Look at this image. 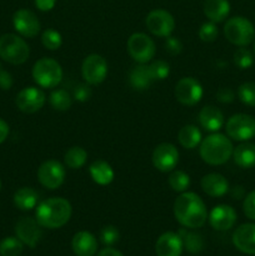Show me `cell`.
<instances>
[{
    "mask_svg": "<svg viewBox=\"0 0 255 256\" xmlns=\"http://www.w3.org/2000/svg\"><path fill=\"white\" fill-rule=\"evenodd\" d=\"M174 216L182 226L188 229H199L208 220L205 202L198 194L184 192L174 202Z\"/></svg>",
    "mask_w": 255,
    "mask_h": 256,
    "instance_id": "6da1fadb",
    "label": "cell"
},
{
    "mask_svg": "<svg viewBox=\"0 0 255 256\" xmlns=\"http://www.w3.org/2000/svg\"><path fill=\"white\" fill-rule=\"evenodd\" d=\"M72 204L64 198H49L39 202L35 210V219L46 229L62 228L72 218Z\"/></svg>",
    "mask_w": 255,
    "mask_h": 256,
    "instance_id": "7a4b0ae2",
    "label": "cell"
},
{
    "mask_svg": "<svg viewBox=\"0 0 255 256\" xmlns=\"http://www.w3.org/2000/svg\"><path fill=\"white\" fill-rule=\"evenodd\" d=\"M234 146L229 138L212 132L200 142V158L209 165H222L232 156Z\"/></svg>",
    "mask_w": 255,
    "mask_h": 256,
    "instance_id": "3957f363",
    "label": "cell"
},
{
    "mask_svg": "<svg viewBox=\"0 0 255 256\" xmlns=\"http://www.w3.org/2000/svg\"><path fill=\"white\" fill-rule=\"evenodd\" d=\"M32 79L42 89H52L62 79V65L52 58H42L32 66Z\"/></svg>",
    "mask_w": 255,
    "mask_h": 256,
    "instance_id": "277c9868",
    "label": "cell"
},
{
    "mask_svg": "<svg viewBox=\"0 0 255 256\" xmlns=\"http://www.w3.org/2000/svg\"><path fill=\"white\" fill-rule=\"evenodd\" d=\"M30 49L22 38L15 34L0 36V58L12 65L24 64L29 59Z\"/></svg>",
    "mask_w": 255,
    "mask_h": 256,
    "instance_id": "5b68a950",
    "label": "cell"
},
{
    "mask_svg": "<svg viewBox=\"0 0 255 256\" xmlns=\"http://www.w3.org/2000/svg\"><path fill=\"white\" fill-rule=\"evenodd\" d=\"M224 35L232 44L246 46L255 38V28L249 19L244 16H232L225 22Z\"/></svg>",
    "mask_w": 255,
    "mask_h": 256,
    "instance_id": "8992f818",
    "label": "cell"
},
{
    "mask_svg": "<svg viewBox=\"0 0 255 256\" xmlns=\"http://www.w3.org/2000/svg\"><path fill=\"white\" fill-rule=\"evenodd\" d=\"M128 52L138 64H146L156 52L155 42L149 35L144 32H134L128 39Z\"/></svg>",
    "mask_w": 255,
    "mask_h": 256,
    "instance_id": "52a82bcc",
    "label": "cell"
},
{
    "mask_svg": "<svg viewBox=\"0 0 255 256\" xmlns=\"http://www.w3.org/2000/svg\"><path fill=\"white\" fill-rule=\"evenodd\" d=\"M225 130L230 139L236 142H249L255 138V118L248 114H235L229 118Z\"/></svg>",
    "mask_w": 255,
    "mask_h": 256,
    "instance_id": "ba28073f",
    "label": "cell"
},
{
    "mask_svg": "<svg viewBox=\"0 0 255 256\" xmlns=\"http://www.w3.org/2000/svg\"><path fill=\"white\" fill-rule=\"evenodd\" d=\"M65 175V165L58 160H46L38 169V180L42 186L49 190H55L62 186Z\"/></svg>",
    "mask_w": 255,
    "mask_h": 256,
    "instance_id": "9c48e42d",
    "label": "cell"
},
{
    "mask_svg": "<svg viewBox=\"0 0 255 256\" xmlns=\"http://www.w3.org/2000/svg\"><path fill=\"white\" fill-rule=\"evenodd\" d=\"M175 98L185 106H194L202 100L204 90L202 84L192 76L182 78L175 85Z\"/></svg>",
    "mask_w": 255,
    "mask_h": 256,
    "instance_id": "30bf717a",
    "label": "cell"
},
{
    "mask_svg": "<svg viewBox=\"0 0 255 256\" xmlns=\"http://www.w3.org/2000/svg\"><path fill=\"white\" fill-rule=\"evenodd\" d=\"M145 24L152 35L159 38L170 36L175 29L174 16L164 9L152 10L145 19Z\"/></svg>",
    "mask_w": 255,
    "mask_h": 256,
    "instance_id": "8fae6325",
    "label": "cell"
},
{
    "mask_svg": "<svg viewBox=\"0 0 255 256\" xmlns=\"http://www.w3.org/2000/svg\"><path fill=\"white\" fill-rule=\"evenodd\" d=\"M82 75L89 85L102 84L108 75V62L99 54H90L82 64Z\"/></svg>",
    "mask_w": 255,
    "mask_h": 256,
    "instance_id": "7c38bea8",
    "label": "cell"
},
{
    "mask_svg": "<svg viewBox=\"0 0 255 256\" xmlns=\"http://www.w3.org/2000/svg\"><path fill=\"white\" fill-rule=\"evenodd\" d=\"M45 102H46V96L44 92L36 86H28L20 90L15 99L18 109L25 114H34L39 112L44 106Z\"/></svg>",
    "mask_w": 255,
    "mask_h": 256,
    "instance_id": "4fadbf2b",
    "label": "cell"
},
{
    "mask_svg": "<svg viewBox=\"0 0 255 256\" xmlns=\"http://www.w3.org/2000/svg\"><path fill=\"white\" fill-rule=\"evenodd\" d=\"M152 165L162 172H170L179 162V152L170 142H162L152 152Z\"/></svg>",
    "mask_w": 255,
    "mask_h": 256,
    "instance_id": "5bb4252c",
    "label": "cell"
},
{
    "mask_svg": "<svg viewBox=\"0 0 255 256\" xmlns=\"http://www.w3.org/2000/svg\"><path fill=\"white\" fill-rule=\"evenodd\" d=\"M42 226L36 222V219L24 216L15 225V234L22 244L29 248H35L42 240Z\"/></svg>",
    "mask_w": 255,
    "mask_h": 256,
    "instance_id": "9a60e30c",
    "label": "cell"
},
{
    "mask_svg": "<svg viewBox=\"0 0 255 256\" xmlns=\"http://www.w3.org/2000/svg\"><path fill=\"white\" fill-rule=\"evenodd\" d=\"M14 29L24 38H35L40 32V22L36 15L28 9H19L12 16Z\"/></svg>",
    "mask_w": 255,
    "mask_h": 256,
    "instance_id": "2e32d148",
    "label": "cell"
},
{
    "mask_svg": "<svg viewBox=\"0 0 255 256\" xmlns=\"http://www.w3.org/2000/svg\"><path fill=\"white\" fill-rule=\"evenodd\" d=\"M236 212L234 208L230 205H216L214 209L210 212L209 219L210 225L214 228L218 232H226V230L232 229L236 222Z\"/></svg>",
    "mask_w": 255,
    "mask_h": 256,
    "instance_id": "e0dca14e",
    "label": "cell"
},
{
    "mask_svg": "<svg viewBox=\"0 0 255 256\" xmlns=\"http://www.w3.org/2000/svg\"><path fill=\"white\" fill-rule=\"evenodd\" d=\"M232 244L239 252L255 255V224H242L232 234Z\"/></svg>",
    "mask_w": 255,
    "mask_h": 256,
    "instance_id": "ac0fdd59",
    "label": "cell"
},
{
    "mask_svg": "<svg viewBox=\"0 0 255 256\" xmlns=\"http://www.w3.org/2000/svg\"><path fill=\"white\" fill-rule=\"evenodd\" d=\"M182 238L178 232H166L160 235L155 244V252L158 256H182Z\"/></svg>",
    "mask_w": 255,
    "mask_h": 256,
    "instance_id": "d6986e66",
    "label": "cell"
},
{
    "mask_svg": "<svg viewBox=\"0 0 255 256\" xmlns=\"http://www.w3.org/2000/svg\"><path fill=\"white\" fill-rule=\"evenodd\" d=\"M200 185H202V192L212 198L224 196L229 192V182L225 179L224 175L218 174V172L204 175Z\"/></svg>",
    "mask_w": 255,
    "mask_h": 256,
    "instance_id": "ffe728a7",
    "label": "cell"
},
{
    "mask_svg": "<svg viewBox=\"0 0 255 256\" xmlns=\"http://www.w3.org/2000/svg\"><path fill=\"white\" fill-rule=\"evenodd\" d=\"M72 252L76 256H94L98 252V240L92 232H76L72 240Z\"/></svg>",
    "mask_w": 255,
    "mask_h": 256,
    "instance_id": "44dd1931",
    "label": "cell"
},
{
    "mask_svg": "<svg viewBox=\"0 0 255 256\" xmlns=\"http://www.w3.org/2000/svg\"><path fill=\"white\" fill-rule=\"evenodd\" d=\"M199 122L206 132H218L224 125V114L214 105H206L199 112Z\"/></svg>",
    "mask_w": 255,
    "mask_h": 256,
    "instance_id": "7402d4cb",
    "label": "cell"
},
{
    "mask_svg": "<svg viewBox=\"0 0 255 256\" xmlns=\"http://www.w3.org/2000/svg\"><path fill=\"white\" fill-rule=\"evenodd\" d=\"M89 174L92 176V182L98 185H109L112 184L115 178L114 169L109 162L104 160H95L90 164Z\"/></svg>",
    "mask_w": 255,
    "mask_h": 256,
    "instance_id": "603a6c76",
    "label": "cell"
},
{
    "mask_svg": "<svg viewBox=\"0 0 255 256\" xmlns=\"http://www.w3.org/2000/svg\"><path fill=\"white\" fill-rule=\"evenodd\" d=\"M230 12L229 0H205L204 14L210 22H222L228 18Z\"/></svg>",
    "mask_w": 255,
    "mask_h": 256,
    "instance_id": "cb8c5ba5",
    "label": "cell"
},
{
    "mask_svg": "<svg viewBox=\"0 0 255 256\" xmlns=\"http://www.w3.org/2000/svg\"><path fill=\"white\" fill-rule=\"evenodd\" d=\"M232 159L235 164L242 169H252L255 166V144L244 142L232 152Z\"/></svg>",
    "mask_w": 255,
    "mask_h": 256,
    "instance_id": "d4e9b609",
    "label": "cell"
},
{
    "mask_svg": "<svg viewBox=\"0 0 255 256\" xmlns=\"http://www.w3.org/2000/svg\"><path fill=\"white\" fill-rule=\"evenodd\" d=\"M12 200H14V204L18 209L28 212V210L36 208L38 202H39V194L32 188L24 186L16 190Z\"/></svg>",
    "mask_w": 255,
    "mask_h": 256,
    "instance_id": "484cf974",
    "label": "cell"
},
{
    "mask_svg": "<svg viewBox=\"0 0 255 256\" xmlns=\"http://www.w3.org/2000/svg\"><path fill=\"white\" fill-rule=\"evenodd\" d=\"M129 82L134 90H138V92L146 90L152 82L148 65L139 64L132 68L129 74Z\"/></svg>",
    "mask_w": 255,
    "mask_h": 256,
    "instance_id": "4316f807",
    "label": "cell"
},
{
    "mask_svg": "<svg viewBox=\"0 0 255 256\" xmlns=\"http://www.w3.org/2000/svg\"><path fill=\"white\" fill-rule=\"evenodd\" d=\"M178 140H179L180 145L185 149H195L202 142V132L195 125H184L179 130Z\"/></svg>",
    "mask_w": 255,
    "mask_h": 256,
    "instance_id": "83f0119b",
    "label": "cell"
},
{
    "mask_svg": "<svg viewBox=\"0 0 255 256\" xmlns=\"http://www.w3.org/2000/svg\"><path fill=\"white\" fill-rule=\"evenodd\" d=\"M179 236L182 238V246L185 250L190 252V254H199L204 249V239L200 234L195 232H190L188 228L185 229H180L178 232Z\"/></svg>",
    "mask_w": 255,
    "mask_h": 256,
    "instance_id": "f1b7e54d",
    "label": "cell"
},
{
    "mask_svg": "<svg viewBox=\"0 0 255 256\" xmlns=\"http://www.w3.org/2000/svg\"><path fill=\"white\" fill-rule=\"evenodd\" d=\"M88 160V152L82 146H72L65 152L64 165L69 169H80L85 165Z\"/></svg>",
    "mask_w": 255,
    "mask_h": 256,
    "instance_id": "f546056e",
    "label": "cell"
},
{
    "mask_svg": "<svg viewBox=\"0 0 255 256\" xmlns=\"http://www.w3.org/2000/svg\"><path fill=\"white\" fill-rule=\"evenodd\" d=\"M49 102L52 109L58 112H66L72 104V98L65 89H56L50 94Z\"/></svg>",
    "mask_w": 255,
    "mask_h": 256,
    "instance_id": "4dcf8cb0",
    "label": "cell"
},
{
    "mask_svg": "<svg viewBox=\"0 0 255 256\" xmlns=\"http://www.w3.org/2000/svg\"><path fill=\"white\" fill-rule=\"evenodd\" d=\"M168 182L174 192L182 194V192H186L188 188L190 186V176L182 170L174 169L168 178Z\"/></svg>",
    "mask_w": 255,
    "mask_h": 256,
    "instance_id": "1f68e13d",
    "label": "cell"
},
{
    "mask_svg": "<svg viewBox=\"0 0 255 256\" xmlns=\"http://www.w3.org/2000/svg\"><path fill=\"white\" fill-rule=\"evenodd\" d=\"M24 244L18 238L8 236L0 242V256H20Z\"/></svg>",
    "mask_w": 255,
    "mask_h": 256,
    "instance_id": "d6a6232c",
    "label": "cell"
},
{
    "mask_svg": "<svg viewBox=\"0 0 255 256\" xmlns=\"http://www.w3.org/2000/svg\"><path fill=\"white\" fill-rule=\"evenodd\" d=\"M148 70L152 76V82L155 80H164L169 76L170 74V66L164 60H155L152 64L148 65Z\"/></svg>",
    "mask_w": 255,
    "mask_h": 256,
    "instance_id": "836d02e7",
    "label": "cell"
},
{
    "mask_svg": "<svg viewBox=\"0 0 255 256\" xmlns=\"http://www.w3.org/2000/svg\"><path fill=\"white\" fill-rule=\"evenodd\" d=\"M42 42L48 50H58L62 44V38L59 32L54 29H46L42 34Z\"/></svg>",
    "mask_w": 255,
    "mask_h": 256,
    "instance_id": "e575fe53",
    "label": "cell"
},
{
    "mask_svg": "<svg viewBox=\"0 0 255 256\" xmlns=\"http://www.w3.org/2000/svg\"><path fill=\"white\" fill-rule=\"evenodd\" d=\"M238 96L242 104L248 106H255V82H244L238 89Z\"/></svg>",
    "mask_w": 255,
    "mask_h": 256,
    "instance_id": "d590c367",
    "label": "cell"
},
{
    "mask_svg": "<svg viewBox=\"0 0 255 256\" xmlns=\"http://www.w3.org/2000/svg\"><path fill=\"white\" fill-rule=\"evenodd\" d=\"M234 64L239 69H249L254 64V56H252V52L249 49H246V48L240 46L234 54Z\"/></svg>",
    "mask_w": 255,
    "mask_h": 256,
    "instance_id": "8d00e7d4",
    "label": "cell"
},
{
    "mask_svg": "<svg viewBox=\"0 0 255 256\" xmlns=\"http://www.w3.org/2000/svg\"><path fill=\"white\" fill-rule=\"evenodd\" d=\"M100 242L105 245V246H112L116 244L120 239V232L118 228L114 225H106L100 230Z\"/></svg>",
    "mask_w": 255,
    "mask_h": 256,
    "instance_id": "74e56055",
    "label": "cell"
},
{
    "mask_svg": "<svg viewBox=\"0 0 255 256\" xmlns=\"http://www.w3.org/2000/svg\"><path fill=\"white\" fill-rule=\"evenodd\" d=\"M219 34V30L215 22H206L202 25V28L199 29V38L200 40L205 42H214L218 38Z\"/></svg>",
    "mask_w": 255,
    "mask_h": 256,
    "instance_id": "f35d334b",
    "label": "cell"
},
{
    "mask_svg": "<svg viewBox=\"0 0 255 256\" xmlns=\"http://www.w3.org/2000/svg\"><path fill=\"white\" fill-rule=\"evenodd\" d=\"M242 210L248 219L255 220V190L245 195L244 202H242Z\"/></svg>",
    "mask_w": 255,
    "mask_h": 256,
    "instance_id": "ab89813d",
    "label": "cell"
},
{
    "mask_svg": "<svg viewBox=\"0 0 255 256\" xmlns=\"http://www.w3.org/2000/svg\"><path fill=\"white\" fill-rule=\"evenodd\" d=\"M92 98V89L89 84H78L74 89V99L76 102H85Z\"/></svg>",
    "mask_w": 255,
    "mask_h": 256,
    "instance_id": "60d3db41",
    "label": "cell"
},
{
    "mask_svg": "<svg viewBox=\"0 0 255 256\" xmlns=\"http://www.w3.org/2000/svg\"><path fill=\"white\" fill-rule=\"evenodd\" d=\"M165 49L168 52H170L172 55H178L182 52V42H180V39H178L176 36H168L165 40Z\"/></svg>",
    "mask_w": 255,
    "mask_h": 256,
    "instance_id": "b9f144b4",
    "label": "cell"
},
{
    "mask_svg": "<svg viewBox=\"0 0 255 256\" xmlns=\"http://www.w3.org/2000/svg\"><path fill=\"white\" fill-rule=\"evenodd\" d=\"M234 92L230 88H220L216 92V99L222 104H228L234 100Z\"/></svg>",
    "mask_w": 255,
    "mask_h": 256,
    "instance_id": "7bdbcfd3",
    "label": "cell"
},
{
    "mask_svg": "<svg viewBox=\"0 0 255 256\" xmlns=\"http://www.w3.org/2000/svg\"><path fill=\"white\" fill-rule=\"evenodd\" d=\"M12 76L10 72L0 68V89L9 90L12 86Z\"/></svg>",
    "mask_w": 255,
    "mask_h": 256,
    "instance_id": "ee69618b",
    "label": "cell"
},
{
    "mask_svg": "<svg viewBox=\"0 0 255 256\" xmlns=\"http://www.w3.org/2000/svg\"><path fill=\"white\" fill-rule=\"evenodd\" d=\"M56 0H35V6L40 12H50L55 6Z\"/></svg>",
    "mask_w": 255,
    "mask_h": 256,
    "instance_id": "f6af8a7d",
    "label": "cell"
},
{
    "mask_svg": "<svg viewBox=\"0 0 255 256\" xmlns=\"http://www.w3.org/2000/svg\"><path fill=\"white\" fill-rule=\"evenodd\" d=\"M8 135H9V125L5 120L0 119V144L6 140Z\"/></svg>",
    "mask_w": 255,
    "mask_h": 256,
    "instance_id": "bcb514c9",
    "label": "cell"
},
{
    "mask_svg": "<svg viewBox=\"0 0 255 256\" xmlns=\"http://www.w3.org/2000/svg\"><path fill=\"white\" fill-rule=\"evenodd\" d=\"M230 194H232V199L240 200V199H242V198H245V190H244V188L240 186V185H236V186L232 188V192H230Z\"/></svg>",
    "mask_w": 255,
    "mask_h": 256,
    "instance_id": "7dc6e473",
    "label": "cell"
},
{
    "mask_svg": "<svg viewBox=\"0 0 255 256\" xmlns=\"http://www.w3.org/2000/svg\"><path fill=\"white\" fill-rule=\"evenodd\" d=\"M98 256H124V255H122L119 250L114 249V248L112 246H108L105 248V249H102V252L98 254Z\"/></svg>",
    "mask_w": 255,
    "mask_h": 256,
    "instance_id": "c3c4849f",
    "label": "cell"
},
{
    "mask_svg": "<svg viewBox=\"0 0 255 256\" xmlns=\"http://www.w3.org/2000/svg\"><path fill=\"white\" fill-rule=\"evenodd\" d=\"M0 189H2V182H0Z\"/></svg>",
    "mask_w": 255,
    "mask_h": 256,
    "instance_id": "681fc988",
    "label": "cell"
},
{
    "mask_svg": "<svg viewBox=\"0 0 255 256\" xmlns=\"http://www.w3.org/2000/svg\"><path fill=\"white\" fill-rule=\"evenodd\" d=\"M254 52H255V42H254Z\"/></svg>",
    "mask_w": 255,
    "mask_h": 256,
    "instance_id": "f907efd6",
    "label": "cell"
}]
</instances>
